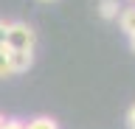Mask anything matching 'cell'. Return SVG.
<instances>
[{
    "instance_id": "obj_7",
    "label": "cell",
    "mask_w": 135,
    "mask_h": 129,
    "mask_svg": "<svg viewBox=\"0 0 135 129\" xmlns=\"http://www.w3.org/2000/svg\"><path fill=\"white\" fill-rule=\"evenodd\" d=\"M3 129H25V121L23 118H6Z\"/></svg>"
},
{
    "instance_id": "obj_6",
    "label": "cell",
    "mask_w": 135,
    "mask_h": 129,
    "mask_svg": "<svg viewBox=\"0 0 135 129\" xmlns=\"http://www.w3.org/2000/svg\"><path fill=\"white\" fill-rule=\"evenodd\" d=\"M14 76L11 73V59H8V48H0V79Z\"/></svg>"
},
{
    "instance_id": "obj_4",
    "label": "cell",
    "mask_w": 135,
    "mask_h": 129,
    "mask_svg": "<svg viewBox=\"0 0 135 129\" xmlns=\"http://www.w3.org/2000/svg\"><path fill=\"white\" fill-rule=\"evenodd\" d=\"M118 25H121V31H124L127 37L135 34V6H124V9H121V14H118Z\"/></svg>"
},
{
    "instance_id": "obj_9",
    "label": "cell",
    "mask_w": 135,
    "mask_h": 129,
    "mask_svg": "<svg viewBox=\"0 0 135 129\" xmlns=\"http://www.w3.org/2000/svg\"><path fill=\"white\" fill-rule=\"evenodd\" d=\"M127 126H129V129H135V104L127 110Z\"/></svg>"
},
{
    "instance_id": "obj_8",
    "label": "cell",
    "mask_w": 135,
    "mask_h": 129,
    "mask_svg": "<svg viewBox=\"0 0 135 129\" xmlns=\"http://www.w3.org/2000/svg\"><path fill=\"white\" fill-rule=\"evenodd\" d=\"M6 37H8V20H0V48H6Z\"/></svg>"
},
{
    "instance_id": "obj_11",
    "label": "cell",
    "mask_w": 135,
    "mask_h": 129,
    "mask_svg": "<svg viewBox=\"0 0 135 129\" xmlns=\"http://www.w3.org/2000/svg\"><path fill=\"white\" fill-rule=\"evenodd\" d=\"M3 123H6V115H0V129H3Z\"/></svg>"
},
{
    "instance_id": "obj_12",
    "label": "cell",
    "mask_w": 135,
    "mask_h": 129,
    "mask_svg": "<svg viewBox=\"0 0 135 129\" xmlns=\"http://www.w3.org/2000/svg\"><path fill=\"white\" fill-rule=\"evenodd\" d=\"M40 3H56V0H40Z\"/></svg>"
},
{
    "instance_id": "obj_2",
    "label": "cell",
    "mask_w": 135,
    "mask_h": 129,
    "mask_svg": "<svg viewBox=\"0 0 135 129\" xmlns=\"http://www.w3.org/2000/svg\"><path fill=\"white\" fill-rule=\"evenodd\" d=\"M8 59H11V73H25L31 70L34 65V51H8Z\"/></svg>"
},
{
    "instance_id": "obj_1",
    "label": "cell",
    "mask_w": 135,
    "mask_h": 129,
    "mask_svg": "<svg viewBox=\"0 0 135 129\" xmlns=\"http://www.w3.org/2000/svg\"><path fill=\"white\" fill-rule=\"evenodd\" d=\"M34 42H37V31L28 23H23V20L8 23V37H6L8 51H34Z\"/></svg>"
},
{
    "instance_id": "obj_5",
    "label": "cell",
    "mask_w": 135,
    "mask_h": 129,
    "mask_svg": "<svg viewBox=\"0 0 135 129\" xmlns=\"http://www.w3.org/2000/svg\"><path fill=\"white\" fill-rule=\"evenodd\" d=\"M25 129H59V123L48 115H40V118H31L25 121Z\"/></svg>"
},
{
    "instance_id": "obj_3",
    "label": "cell",
    "mask_w": 135,
    "mask_h": 129,
    "mask_svg": "<svg viewBox=\"0 0 135 129\" xmlns=\"http://www.w3.org/2000/svg\"><path fill=\"white\" fill-rule=\"evenodd\" d=\"M96 9H99V17L101 20H118V14H121L124 6H121L118 0H99Z\"/></svg>"
},
{
    "instance_id": "obj_13",
    "label": "cell",
    "mask_w": 135,
    "mask_h": 129,
    "mask_svg": "<svg viewBox=\"0 0 135 129\" xmlns=\"http://www.w3.org/2000/svg\"><path fill=\"white\" fill-rule=\"evenodd\" d=\"M129 3H132V6H135V0H129Z\"/></svg>"
},
{
    "instance_id": "obj_10",
    "label": "cell",
    "mask_w": 135,
    "mask_h": 129,
    "mask_svg": "<svg viewBox=\"0 0 135 129\" xmlns=\"http://www.w3.org/2000/svg\"><path fill=\"white\" fill-rule=\"evenodd\" d=\"M129 48H132V53H135V37H129Z\"/></svg>"
}]
</instances>
